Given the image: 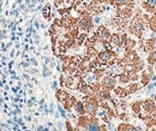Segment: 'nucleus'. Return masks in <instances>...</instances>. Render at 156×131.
Returning a JSON list of instances; mask_svg holds the SVG:
<instances>
[{
  "mask_svg": "<svg viewBox=\"0 0 156 131\" xmlns=\"http://www.w3.org/2000/svg\"><path fill=\"white\" fill-rule=\"evenodd\" d=\"M81 29H83V30H88L89 29V21L88 19H82L81 21Z\"/></svg>",
  "mask_w": 156,
  "mask_h": 131,
  "instance_id": "ddd939ff",
  "label": "nucleus"
},
{
  "mask_svg": "<svg viewBox=\"0 0 156 131\" xmlns=\"http://www.w3.org/2000/svg\"><path fill=\"white\" fill-rule=\"evenodd\" d=\"M111 58H112V54H111L109 51H104V52L100 53V55H99V59L101 61H108Z\"/></svg>",
  "mask_w": 156,
  "mask_h": 131,
  "instance_id": "7ed1b4c3",
  "label": "nucleus"
},
{
  "mask_svg": "<svg viewBox=\"0 0 156 131\" xmlns=\"http://www.w3.org/2000/svg\"><path fill=\"white\" fill-rule=\"evenodd\" d=\"M99 35H100V37H101L102 40H106V39L109 37V33H108V30L106 29V28H103V27L99 28Z\"/></svg>",
  "mask_w": 156,
  "mask_h": 131,
  "instance_id": "39448f33",
  "label": "nucleus"
},
{
  "mask_svg": "<svg viewBox=\"0 0 156 131\" xmlns=\"http://www.w3.org/2000/svg\"><path fill=\"white\" fill-rule=\"evenodd\" d=\"M150 79H151V82H156V76H155V75H153Z\"/></svg>",
  "mask_w": 156,
  "mask_h": 131,
  "instance_id": "b1692460",
  "label": "nucleus"
},
{
  "mask_svg": "<svg viewBox=\"0 0 156 131\" xmlns=\"http://www.w3.org/2000/svg\"><path fill=\"white\" fill-rule=\"evenodd\" d=\"M86 109H88V112H89L90 114H94V113L96 112V107H95V105H93V103H89V105L86 106Z\"/></svg>",
  "mask_w": 156,
  "mask_h": 131,
  "instance_id": "dca6fc26",
  "label": "nucleus"
},
{
  "mask_svg": "<svg viewBox=\"0 0 156 131\" xmlns=\"http://www.w3.org/2000/svg\"><path fill=\"white\" fill-rule=\"evenodd\" d=\"M142 109H144V111L146 112V114L153 113V112L155 111V103L151 101L150 99H148V100H145V101L142 102Z\"/></svg>",
  "mask_w": 156,
  "mask_h": 131,
  "instance_id": "f03ea898",
  "label": "nucleus"
},
{
  "mask_svg": "<svg viewBox=\"0 0 156 131\" xmlns=\"http://www.w3.org/2000/svg\"><path fill=\"white\" fill-rule=\"evenodd\" d=\"M31 63H32V64H34V65H37V61H36V60H34V59H32V60H31Z\"/></svg>",
  "mask_w": 156,
  "mask_h": 131,
  "instance_id": "a878e982",
  "label": "nucleus"
},
{
  "mask_svg": "<svg viewBox=\"0 0 156 131\" xmlns=\"http://www.w3.org/2000/svg\"><path fill=\"white\" fill-rule=\"evenodd\" d=\"M52 88H53V89H57V82H53V83H52Z\"/></svg>",
  "mask_w": 156,
  "mask_h": 131,
  "instance_id": "393cba45",
  "label": "nucleus"
},
{
  "mask_svg": "<svg viewBox=\"0 0 156 131\" xmlns=\"http://www.w3.org/2000/svg\"><path fill=\"white\" fill-rule=\"evenodd\" d=\"M128 88H130V89H128L130 93H135L136 90H138V86H137V84H132V86H130Z\"/></svg>",
  "mask_w": 156,
  "mask_h": 131,
  "instance_id": "aec40b11",
  "label": "nucleus"
},
{
  "mask_svg": "<svg viewBox=\"0 0 156 131\" xmlns=\"http://www.w3.org/2000/svg\"><path fill=\"white\" fill-rule=\"evenodd\" d=\"M43 75L47 77V76H49V75H51V72L48 71V69H44V71H43Z\"/></svg>",
  "mask_w": 156,
  "mask_h": 131,
  "instance_id": "5701e85b",
  "label": "nucleus"
},
{
  "mask_svg": "<svg viewBox=\"0 0 156 131\" xmlns=\"http://www.w3.org/2000/svg\"><path fill=\"white\" fill-rule=\"evenodd\" d=\"M119 131H139V130L136 129L135 126H130V125H120Z\"/></svg>",
  "mask_w": 156,
  "mask_h": 131,
  "instance_id": "9b49d317",
  "label": "nucleus"
},
{
  "mask_svg": "<svg viewBox=\"0 0 156 131\" xmlns=\"http://www.w3.org/2000/svg\"><path fill=\"white\" fill-rule=\"evenodd\" d=\"M132 111L137 114L141 116V111H142V102H135L132 105Z\"/></svg>",
  "mask_w": 156,
  "mask_h": 131,
  "instance_id": "0eeeda50",
  "label": "nucleus"
},
{
  "mask_svg": "<svg viewBox=\"0 0 156 131\" xmlns=\"http://www.w3.org/2000/svg\"><path fill=\"white\" fill-rule=\"evenodd\" d=\"M76 108H77L78 113H81V114H83V113L85 112V108H84V106H83L82 102H78V103L76 105Z\"/></svg>",
  "mask_w": 156,
  "mask_h": 131,
  "instance_id": "2eb2a0df",
  "label": "nucleus"
},
{
  "mask_svg": "<svg viewBox=\"0 0 156 131\" xmlns=\"http://www.w3.org/2000/svg\"><path fill=\"white\" fill-rule=\"evenodd\" d=\"M135 46V41H132V40H130V39H127L126 40V49H132V47Z\"/></svg>",
  "mask_w": 156,
  "mask_h": 131,
  "instance_id": "6ab92c4d",
  "label": "nucleus"
},
{
  "mask_svg": "<svg viewBox=\"0 0 156 131\" xmlns=\"http://www.w3.org/2000/svg\"><path fill=\"white\" fill-rule=\"evenodd\" d=\"M100 22H101V17H95V18H94V23L99 24Z\"/></svg>",
  "mask_w": 156,
  "mask_h": 131,
  "instance_id": "4be33fe9",
  "label": "nucleus"
},
{
  "mask_svg": "<svg viewBox=\"0 0 156 131\" xmlns=\"http://www.w3.org/2000/svg\"><path fill=\"white\" fill-rule=\"evenodd\" d=\"M148 48L151 52H156V37H153L148 41Z\"/></svg>",
  "mask_w": 156,
  "mask_h": 131,
  "instance_id": "6e6552de",
  "label": "nucleus"
},
{
  "mask_svg": "<svg viewBox=\"0 0 156 131\" xmlns=\"http://www.w3.org/2000/svg\"><path fill=\"white\" fill-rule=\"evenodd\" d=\"M120 82H130L131 81V78H130V76L127 75H120Z\"/></svg>",
  "mask_w": 156,
  "mask_h": 131,
  "instance_id": "a211bd4d",
  "label": "nucleus"
},
{
  "mask_svg": "<svg viewBox=\"0 0 156 131\" xmlns=\"http://www.w3.org/2000/svg\"><path fill=\"white\" fill-rule=\"evenodd\" d=\"M111 42L114 44H121V40H120V36L118 34H113L111 36Z\"/></svg>",
  "mask_w": 156,
  "mask_h": 131,
  "instance_id": "9d476101",
  "label": "nucleus"
},
{
  "mask_svg": "<svg viewBox=\"0 0 156 131\" xmlns=\"http://www.w3.org/2000/svg\"><path fill=\"white\" fill-rule=\"evenodd\" d=\"M115 93L119 95V96H125L126 95V90L124 88H119V89H115Z\"/></svg>",
  "mask_w": 156,
  "mask_h": 131,
  "instance_id": "f3484780",
  "label": "nucleus"
},
{
  "mask_svg": "<svg viewBox=\"0 0 156 131\" xmlns=\"http://www.w3.org/2000/svg\"><path fill=\"white\" fill-rule=\"evenodd\" d=\"M148 60H149V64L150 65H153L154 63H156V52H151V54H149Z\"/></svg>",
  "mask_w": 156,
  "mask_h": 131,
  "instance_id": "4468645a",
  "label": "nucleus"
},
{
  "mask_svg": "<svg viewBox=\"0 0 156 131\" xmlns=\"http://www.w3.org/2000/svg\"><path fill=\"white\" fill-rule=\"evenodd\" d=\"M130 30L136 34L138 37L143 34V30H144V25H143L142 18L139 16H137L136 18H133V21L131 22V25H130Z\"/></svg>",
  "mask_w": 156,
  "mask_h": 131,
  "instance_id": "f257e3e1",
  "label": "nucleus"
},
{
  "mask_svg": "<svg viewBox=\"0 0 156 131\" xmlns=\"http://www.w3.org/2000/svg\"><path fill=\"white\" fill-rule=\"evenodd\" d=\"M103 84L108 88H114V86H115V79H114L113 77H107L103 81Z\"/></svg>",
  "mask_w": 156,
  "mask_h": 131,
  "instance_id": "423d86ee",
  "label": "nucleus"
},
{
  "mask_svg": "<svg viewBox=\"0 0 156 131\" xmlns=\"http://www.w3.org/2000/svg\"><path fill=\"white\" fill-rule=\"evenodd\" d=\"M154 101L156 102V94H155V95H154Z\"/></svg>",
  "mask_w": 156,
  "mask_h": 131,
  "instance_id": "c85d7f7f",
  "label": "nucleus"
},
{
  "mask_svg": "<svg viewBox=\"0 0 156 131\" xmlns=\"http://www.w3.org/2000/svg\"><path fill=\"white\" fill-rule=\"evenodd\" d=\"M86 131H101V128L96 123H90L86 128Z\"/></svg>",
  "mask_w": 156,
  "mask_h": 131,
  "instance_id": "1a4fd4ad",
  "label": "nucleus"
},
{
  "mask_svg": "<svg viewBox=\"0 0 156 131\" xmlns=\"http://www.w3.org/2000/svg\"><path fill=\"white\" fill-rule=\"evenodd\" d=\"M58 109H59V112H60V114H61V117H66V113H65L64 108L61 107V105H59V106H58Z\"/></svg>",
  "mask_w": 156,
  "mask_h": 131,
  "instance_id": "412c9836",
  "label": "nucleus"
},
{
  "mask_svg": "<svg viewBox=\"0 0 156 131\" xmlns=\"http://www.w3.org/2000/svg\"><path fill=\"white\" fill-rule=\"evenodd\" d=\"M143 6H144L148 11L154 10V9L156 7V0H146V2L143 4Z\"/></svg>",
  "mask_w": 156,
  "mask_h": 131,
  "instance_id": "20e7f679",
  "label": "nucleus"
},
{
  "mask_svg": "<svg viewBox=\"0 0 156 131\" xmlns=\"http://www.w3.org/2000/svg\"><path fill=\"white\" fill-rule=\"evenodd\" d=\"M116 2V5L119 6H124V5H132V0H114Z\"/></svg>",
  "mask_w": 156,
  "mask_h": 131,
  "instance_id": "f8f14e48",
  "label": "nucleus"
},
{
  "mask_svg": "<svg viewBox=\"0 0 156 131\" xmlns=\"http://www.w3.org/2000/svg\"><path fill=\"white\" fill-rule=\"evenodd\" d=\"M148 131H156V128H150Z\"/></svg>",
  "mask_w": 156,
  "mask_h": 131,
  "instance_id": "bb28decb",
  "label": "nucleus"
},
{
  "mask_svg": "<svg viewBox=\"0 0 156 131\" xmlns=\"http://www.w3.org/2000/svg\"><path fill=\"white\" fill-rule=\"evenodd\" d=\"M153 66H154V70H156V63H154V64H153Z\"/></svg>",
  "mask_w": 156,
  "mask_h": 131,
  "instance_id": "cd10ccee",
  "label": "nucleus"
}]
</instances>
